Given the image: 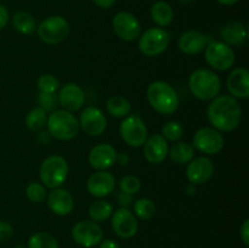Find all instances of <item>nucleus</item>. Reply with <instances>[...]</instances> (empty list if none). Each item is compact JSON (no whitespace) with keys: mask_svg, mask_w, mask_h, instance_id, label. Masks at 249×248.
I'll return each instance as SVG.
<instances>
[{"mask_svg":"<svg viewBox=\"0 0 249 248\" xmlns=\"http://www.w3.org/2000/svg\"><path fill=\"white\" fill-rule=\"evenodd\" d=\"M207 114L214 129L223 133H229L240 125L242 119V108L235 97L223 95L212 100L207 109Z\"/></svg>","mask_w":249,"mask_h":248,"instance_id":"obj_1","label":"nucleus"},{"mask_svg":"<svg viewBox=\"0 0 249 248\" xmlns=\"http://www.w3.org/2000/svg\"><path fill=\"white\" fill-rule=\"evenodd\" d=\"M147 100L151 107L160 114L169 116L179 108V96L167 82L156 80L147 88Z\"/></svg>","mask_w":249,"mask_h":248,"instance_id":"obj_2","label":"nucleus"},{"mask_svg":"<svg viewBox=\"0 0 249 248\" xmlns=\"http://www.w3.org/2000/svg\"><path fill=\"white\" fill-rule=\"evenodd\" d=\"M189 88L196 99L211 101L220 92L221 80L216 73L201 68L191 73L189 77Z\"/></svg>","mask_w":249,"mask_h":248,"instance_id":"obj_3","label":"nucleus"},{"mask_svg":"<svg viewBox=\"0 0 249 248\" xmlns=\"http://www.w3.org/2000/svg\"><path fill=\"white\" fill-rule=\"evenodd\" d=\"M48 133L57 140L68 141L77 136L79 131V122L72 112L66 109H56L51 112L46 121Z\"/></svg>","mask_w":249,"mask_h":248,"instance_id":"obj_4","label":"nucleus"},{"mask_svg":"<svg viewBox=\"0 0 249 248\" xmlns=\"http://www.w3.org/2000/svg\"><path fill=\"white\" fill-rule=\"evenodd\" d=\"M39 177L45 187H50V189L60 187L68 177L67 160L62 156H49L41 163Z\"/></svg>","mask_w":249,"mask_h":248,"instance_id":"obj_5","label":"nucleus"},{"mask_svg":"<svg viewBox=\"0 0 249 248\" xmlns=\"http://www.w3.org/2000/svg\"><path fill=\"white\" fill-rule=\"evenodd\" d=\"M39 38L49 45H55L65 40L70 34V24L62 16H49L36 27Z\"/></svg>","mask_w":249,"mask_h":248,"instance_id":"obj_6","label":"nucleus"},{"mask_svg":"<svg viewBox=\"0 0 249 248\" xmlns=\"http://www.w3.org/2000/svg\"><path fill=\"white\" fill-rule=\"evenodd\" d=\"M170 43V34L160 27L147 29L139 36V50L147 57H155L167 50Z\"/></svg>","mask_w":249,"mask_h":248,"instance_id":"obj_7","label":"nucleus"},{"mask_svg":"<svg viewBox=\"0 0 249 248\" xmlns=\"http://www.w3.org/2000/svg\"><path fill=\"white\" fill-rule=\"evenodd\" d=\"M236 60L235 51L224 41L213 40L206 46V61L216 71H228L233 66Z\"/></svg>","mask_w":249,"mask_h":248,"instance_id":"obj_8","label":"nucleus"},{"mask_svg":"<svg viewBox=\"0 0 249 248\" xmlns=\"http://www.w3.org/2000/svg\"><path fill=\"white\" fill-rule=\"evenodd\" d=\"M119 134L126 145L140 147L147 139V126L145 122L136 114L124 117L119 125Z\"/></svg>","mask_w":249,"mask_h":248,"instance_id":"obj_9","label":"nucleus"},{"mask_svg":"<svg viewBox=\"0 0 249 248\" xmlns=\"http://www.w3.org/2000/svg\"><path fill=\"white\" fill-rule=\"evenodd\" d=\"M72 238L82 247L91 248L104 240V230L96 221L80 220L73 226Z\"/></svg>","mask_w":249,"mask_h":248,"instance_id":"obj_10","label":"nucleus"},{"mask_svg":"<svg viewBox=\"0 0 249 248\" xmlns=\"http://www.w3.org/2000/svg\"><path fill=\"white\" fill-rule=\"evenodd\" d=\"M113 31L122 40L134 41L141 35V24L135 15L128 11H121L112 19Z\"/></svg>","mask_w":249,"mask_h":248,"instance_id":"obj_11","label":"nucleus"},{"mask_svg":"<svg viewBox=\"0 0 249 248\" xmlns=\"http://www.w3.org/2000/svg\"><path fill=\"white\" fill-rule=\"evenodd\" d=\"M112 229L121 238H133L139 229L138 220L129 208H118L112 213Z\"/></svg>","mask_w":249,"mask_h":248,"instance_id":"obj_12","label":"nucleus"},{"mask_svg":"<svg viewBox=\"0 0 249 248\" xmlns=\"http://www.w3.org/2000/svg\"><path fill=\"white\" fill-rule=\"evenodd\" d=\"M224 147V138L214 128H202L194 136V148L206 155H216Z\"/></svg>","mask_w":249,"mask_h":248,"instance_id":"obj_13","label":"nucleus"},{"mask_svg":"<svg viewBox=\"0 0 249 248\" xmlns=\"http://www.w3.org/2000/svg\"><path fill=\"white\" fill-rule=\"evenodd\" d=\"M79 126L90 136H100L107 128V119L97 107H87L80 114Z\"/></svg>","mask_w":249,"mask_h":248,"instance_id":"obj_14","label":"nucleus"},{"mask_svg":"<svg viewBox=\"0 0 249 248\" xmlns=\"http://www.w3.org/2000/svg\"><path fill=\"white\" fill-rule=\"evenodd\" d=\"M214 173L213 162L208 157L192 158L186 168V177L189 182L201 185L208 181Z\"/></svg>","mask_w":249,"mask_h":248,"instance_id":"obj_15","label":"nucleus"},{"mask_svg":"<svg viewBox=\"0 0 249 248\" xmlns=\"http://www.w3.org/2000/svg\"><path fill=\"white\" fill-rule=\"evenodd\" d=\"M87 187L91 196L101 198V197L108 196L111 192H113L114 187H116V177L108 172L97 170L88 179Z\"/></svg>","mask_w":249,"mask_h":248,"instance_id":"obj_16","label":"nucleus"},{"mask_svg":"<svg viewBox=\"0 0 249 248\" xmlns=\"http://www.w3.org/2000/svg\"><path fill=\"white\" fill-rule=\"evenodd\" d=\"M58 105L68 112H75L82 108L85 101V95L82 88L75 83H68L61 88L57 95Z\"/></svg>","mask_w":249,"mask_h":248,"instance_id":"obj_17","label":"nucleus"},{"mask_svg":"<svg viewBox=\"0 0 249 248\" xmlns=\"http://www.w3.org/2000/svg\"><path fill=\"white\" fill-rule=\"evenodd\" d=\"M169 146L162 134H155L146 139L143 143V156L152 164H160L167 158Z\"/></svg>","mask_w":249,"mask_h":248,"instance_id":"obj_18","label":"nucleus"},{"mask_svg":"<svg viewBox=\"0 0 249 248\" xmlns=\"http://www.w3.org/2000/svg\"><path fill=\"white\" fill-rule=\"evenodd\" d=\"M117 151L109 143H99L89 152V163L94 169L106 170L116 163Z\"/></svg>","mask_w":249,"mask_h":248,"instance_id":"obj_19","label":"nucleus"},{"mask_svg":"<svg viewBox=\"0 0 249 248\" xmlns=\"http://www.w3.org/2000/svg\"><path fill=\"white\" fill-rule=\"evenodd\" d=\"M48 198V206L53 213L56 215L65 216L72 213L74 208V199L72 195L65 189L56 187L53 189V191L46 196Z\"/></svg>","mask_w":249,"mask_h":248,"instance_id":"obj_20","label":"nucleus"},{"mask_svg":"<svg viewBox=\"0 0 249 248\" xmlns=\"http://www.w3.org/2000/svg\"><path fill=\"white\" fill-rule=\"evenodd\" d=\"M228 90L235 99H248L249 97V72L246 68H236L226 80Z\"/></svg>","mask_w":249,"mask_h":248,"instance_id":"obj_21","label":"nucleus"},{"mask_svg":"<svg viewBox=\"0 0 249 248\" xmlns=\"http://www.w3.org/2000/svg\"><path fill=\"white\" fill-rule=\"evenodd\" d=\"M208 44V39L202 32L187 31L181 34L178 41L180 50L186 55H197L204 50Z\"/></svg>","mask_w":249,"mask_h":248,"instance_id":"obj_22","label":"nucleus"},{"mask_svg":"<svg viewBox=\"0 0 249 248\" xmlns=\"http://www.w3.org/2000/svg\"><path fill=\"white\" fill-rule=\"evenodd\" d=\"M220 36L228 45H242L247 40V28L242 22L230 21L220 29Z\"/></svg>","mask_w":249,"mask_h":248,"instance_id":"obj_23","label":"nucleus"},{"mask_svg":"<svg viewBox=\"0 0 249 248\" xmlns=\"http://www.w3.org/2000/svg\"><path fill=\"white\" fill-rule=\"evenodd\" d=\"M150 15L152 21L155 22L157 26L168 27L172 23L173 18H174V11H173L172 6L165 1H157L151 6Z\"/></svg>","mask_w":249,"mask_h":248,"instance_id":"obj_24","label":"nucleus"},{"mask_svg":"<svg viewBox=\"0 0 249 248\" xmlns=\"http://www.w3.org/2000/svg\"><path fill=\"white\" fill-rule=\"evenodd\" d=\"M11 23L15 31L21 34H32L36 28V18L33 15L27 11L15 12L11 18Z\"/></svg>","mask_w":249,"mask_h":248,"instance_id":"obj_25","label":"nucleus"},{"mask_svg":"<svg viewBox=\"0 0 249 248\" xmlns=\"http://www.w3.org/2000/svg\"><path fill=\"white\" fill-rule=\"evenodd\" d=\"M106 108L111 116L116 117V118H124L130 114L131 105L125 97L121 96V95H114L107 100Z\"/></svg>","mask_w":249,"mask_h":248,"instance_id":"obj_26","label":"nucleus"},{"mask_svg":"<svg viewBox=\"0 0 249 248\" xmlns=\"http://www.w3.org/2000/svg\"><path fill=\"white\" fill-rule=\"evenodd\" d=\"M168 155L170 156L173 162L177 163V164H185L195 157V148L189 142H182L181 141V142L174 143L172 148H169Z\"/></svg>","mask_w":249,"mask_h":248,"instance_id":"obj_27","label":"nucleus"},{"mask_svg":"<svg viewBox=\"0 0 249 248\" xmlns=\"http://www.w3.org/2000/svg\"><path fill=\"white\" fill-rule=\"evenodd\" d=\"M113 213V206L107 201H96L90 206L89 215L91 220L100 223L111 218Z\"/></svg>","mask_w":249,"mask_h":248,"instance_id":"obj_28","label":"nucleus"},{"mask_svg":"<svg viewBox=\"0 0 249 248\" xmlns=\"http://www.w3.org/2000/svg\"><path fill=\"white\" fill-rule=\"evenodd\" d=\"M46 121H48L46 112L41 107H36V108L31 109L27 114L26 125L29 130L36 133V131H40L45 126Z\"/></svg>","mask_w":249,"mask_h":248,"instance_id":"obj_29","label":"nucleus"},{"mask_svg":"<svg viewBox=\"0 0 249 248\" xmlns=\"http://www.w3.org/2000/svg\"><path fill=\"white\" fill-rule=\"evenodd\" d=\"M156 214V206L152 199L139 198L134 202V215L142 220H148Z\"/></svg>","mask_w":249,"mask_h":248,"instance_id":"obj_30","label":"nucleus"},{"mask_svg":"<svg viewBox=\"0 0 249 248\" xmlns=\"http://www.w3.org/2000/svg\"><path fill=\"white\" fill-rule=\"evenodd\" d=\"M28 248H60L57 240L46 232H36L28 240Z\"/></svg>","mask_w":249,"mask_h":248,"instance_id":"obj_31","label":"nucleus"},{"mask_svg":"<svg viewBox=\"0 0 249 248\" xmlns=\"http://www.w3.org/2000/svg\"><path fill=\"white\" fill-rule=\"evenodd\" d=\"M36 88L40 92H56L60 88V80L50 73L41 74L36 80Z\"/></svg>","mask_w":249,"mask_h":248,"instance_id":"obj_32","label":"nucleus"},{"mask_svg":"<svg viewBox=\"0 0 249 248\" xmlns=\"http://www.w3.org/2000/svg\"><path fill=\"white\" fill-rule=\"evenodd\" d=\"M26 196L29 201L34 203H40L46 198L48 191H46V187L40 182H31L26 187Z\"/></svg>","mask_w":249,"mask_h":248,"instance_id":"obj_33","label":"nucleus"},{"mask_svg":"<svg viewBox=\"0 0 249 248\" xmlns=\"http://www.w3.org/2000/svg\"><path fill=\"white\" fill-rule=\"evenodd\" d=\"M141 189V181L135 175H125L119 181V191L134 196Z\"/></svg>","mask_w":249,"mask_h":248,"instance_id":"obj_34","label":"nucleus"},{"mask_svg":"<svg viewBox=\"0 0 249 248\" xmlns=\"http://www.w3.org/2000/svg\"><path fill=\"white\" fill-rule=\"evenodd\" d=\"M184 129H182L181 124L177 121H170L163 125L162 128V136L165 140L169 141H178L182 136Z\"/></svg>","mask_w":249,"mask_h":248,"instance_id":"obj_35","label":"nucleus"},{"mask_svg":"<svg viewBox=\"0 0 249 248\" xmlns=\"http://www.w3.org/2000/svg\"><path fill=\"white\" fill-rule=\"evenodd\" d=\"M39 107L48 112L56 111V107L58 106V97L55 92H39L38 95Z\"/></svg>","mask_w":249,"mask_h":248,"instance_id":"obj_36","label":"nucleus"},{"mask_svg":"<svg viewBox=\"0 0 249 248\" xmlns=\"http://www.w3.org/2000/svg\"><path fill=\"white\" fill-rule=\"evenodd\" d=\"M12 233H14V229H12L11 224L0 220V242H5L9 238H11Z\"/></svg>","mask_w":249,"mask_h":248,"instance_id":"obj_37","label":"nucleus"},{"mask_svg":"<svg viewBox=\"0 0 249 248\" xmlns=\"http://www.w3.org/2000/svg\"><path fill=\"white\" fill-rule=\"evenodd\" d=\"M117 202L119 203V206L123 207V208H128L129 206H131L134 202V198L131 195L124 194V192L119 191L117 192Z\"/></svg>","mask_w":249,"mask_h":248,"instance_id":"obj_38","label":"nucleus"},{"mask_svg":"<svg viewBox=\"0 0 249 248\" xmlns=\"http://www.w3.org/2000/svg\"><path fill=\"white\" fill-rule=\"evenodd\" d=\"M240 235H241V238H242L243 243H245L246 246H249V220L243 221L242 226H241L240 229Z\"/></svg>","mask_w":249,"mask_h":248,"instance_id":"obj_39","label":"nucleus"},{"mask_svg":"<svg viewBox=\"0 0 249 248\" xmlns=\"http://www.w3.org/2000/svg\"><path fill=\"white\" fill-rule=\"evenodd\" d=\"M9 22V11L4 5L0 4V31L4 28Z\"/></svg>","mask_w":249,"mask_h":248,"instance_id":"obj_40","label":"nucleus"},{"mask_svg":"<svg viewBox=\"0 0 249 248\" xmlns=\"http://www.w3.org/2000/svg\"><path fill=\"white\" fill-rule=\"evenodd\" d=\"M116 162L118 163L119 165H122V167H125V165L130 162V156H129L126 152L117 153Z\"/></svg>","mask_w":249,"mask_h":248,"instance_id":"obj_41","label":"nucleus"},{"mask_svg":"<svg viewBox=\"0 0 249 248\" xmlns=\"http://www.w3.org/2000/svg\"><path fill=\"white\" fill-rule=\"evenodd\" d=\"M91 1L101 9H109V7L113 6L116 0H91Z\"/></svg>","mask_w":249,"mask_h":248,"instance_id":"obj_42","label":"nucleus"},{"mask_svg":"<svg viewBox=\"0 0 249 248\" xmlns=\"http://www.w3.org/2000/svg\"><path fill=\"white\" fill-rule=\"evenodd\" d=\"M100 248H121L118 243L113 240H102L100 242Z\"/></svg>","mask_w":249,"mask_h":248,"instance_id":"obj_43","label":"nucleus"},{"mask_svg":"<svg viewBox=\"0 0 249 248\" xmlns=\"http://www.w3.org/2000/svg\"><path fill=\"white\" fill-rule=\"evenodd\" d=\"M50 139H51V135L48 133V131H46V133L45 131H41L38 136V141L40 143H43V145H46V143L50 142Z\"/></svg>","mask_w":249,"mask_h":248,"instance_id":"obj_44","label":"nucleus"},{"mask_svg":"<svg viewBox=\"0 0 249 248\" xmlns=\"http://www.w3.org/2000/svg\"><path fill=\"white\" fill-rule=\"evenodd\" d=\"M185 192H186V195H189V196L195 195L196 194V185L192 184V182H189V184L186 185V187H185Z\"/></svg>","mask_w":249,"mask_h":248,"instance_id":"obj_45","label":"nucleus"},{"mask_svg":"<svg viewBox=\"0 0 249 248\" xmlns=\"http://www.w3.org/2000/svg\"><path fill=\"white\" fill-rule=\"evenodd\" d=\"M216 1L221 5H225V6H231V5H235L240 0H216Z\"/></svg>","mask_w":249,"mask_h":248,"instance_id":"obj_46","label":"nucleus"},{"mask_svg":"<svg viewBox=\"0 0 249 248\" xmlns=\"http://www.w3.org/2000/svg\"><path fill=\"white\" fill-rule=\"evenodd\" d=\"M180 2H185V4H187V2H191V1H194V0H179Z\"/></svg>","mask_w":249,"mask_h":248,"instance_id":"obj_47","label":"nucleus"},{"mask_svg":"<svg viewBox=\"0 0 249 248\" xmlns=\"http://www.w3.org/2000/svg\"><path fill=\"white\" fill-rule=\"evenodd\" d=\"M14 248H24L23 246H16V247H14Z\"/></svg>","mask_w":249,"mask_h":248,"instance_id":"obj_48","label":"nucleus"}]
</instances>
